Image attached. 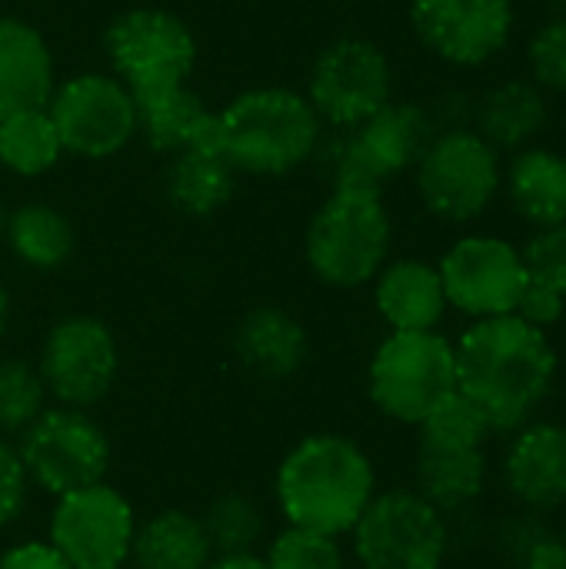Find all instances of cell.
Masks as SVG:
<instances>
[{"label": "cell", "instance_id": "9c48e42d", "mask_svg": "<svg viewBox=\"0 0 566 569\" xmlns=\"http://www.w3.org/2000/svg\"><path fill=\"white\" fill-rule=\"evenodd\" d=\"M133 537L137 513L130 500L107 480L53 500L47 543L70 569L130 567Z\"/></svg>", "mask_w": 566, "mask_h": 569}, {"label": "cell", "instance_id": "ac0fdd59", "mask_svg": "<svg viewBox=\"0 0 566 569\" xmlns=\"http://www.w3.org/2000/svg\"><path fill=\"white\" fill-rule=\"evenodd\" d=\"M237 360L260 380L280 383L304 370L310 357L307 327L284 307H254L234 330Z\"/></svg>", "mask_w": 566, "mask_h": 569}, {"label": "cell", "instance_id": "ab89813d", "mask_svg": "<svg viewBox=\"0 0 566 569\" xmlns=\"http://www.w3.org/2000/svg\"><path fill=\"white\" fill-rule=\"evenodd\" d=\"M10 313H13V307H10V290H7V283L0 280V340H3L7 330H10Z\"/></svg>", "mask_w": 566, "mask_h": 569}, {"label": "cell", "instance_id": "4fadbf2b", "mask_svg": "<svg viewBox=\"0 0 566 569\" xmlns=\"http://www.w3.org/2000/svg\"><path fill=\"white\" fill-rule=\"evenodd\" d=\"M47 110L63 150L83 160L117 157L137 137L133 90L103 70H87L57 83Z\"/></svg>", "mask_w": 566, "mask_h": 569}, {"label": "cell", "instance_id": "6da1fadb", "mask_svg": "<svg viewBox=\"0 0 566 569\" xmlns=\"http://www.w3.org/2000/svg\"><path fill=\"white\" fill-rule=\"evenodd\" d=\"M454 353L457 390L487 413L494 433H514L534 420L560 373L550 333L517 313L474 320L454 343Z\"/></svg>", "mask_w": 566, "mask_h": 569}, {"label": "cell", "instance_id": "83f0119b", "mask_svg": "<svg viewBox=\"0 0 566 569\" xmlns=\"http://www.w3.org/2000/svg\"><path fill=\"white\" fill-rule=\"evenodd\" d=\"M63 153L67 150L47 107L0 117V167L13 177H43Z\"/></svg>", "mask_w": 566, "mask_h": 569}, {"label": "cell", "instance_id": "277c9868", "mask_svg": "<svg viewBox=\"0 0 566 569\" xmlns=\"http://www.w3.org/2000/svg\"><path fill=\"white\" fill-rule=\"evenodd\" d=\"M394 223L380 193L330 190L304 233L310 273L334 290H357L390 260Z\"/></svg>", "mask_w": 566, "mask_h": 569}, {"label": "cell", "instance_id": "44dd1931", "mask_svg": "<svg viewBox=\"0 0 566 569\" xmlns=\"http://www.w3.org/2000/svg\"><path fill=\"white\" fill-rule=\"evenodd\" d=\"M367 160L377 167L384 180L400 177L417 167L430 140L440 133L430 110L414 100H390L370 120L354 127Z\"/></svg>", "mask_w": 566, "mask_h": 569}, {"label": "cell", "instance_id": "b9f144b4", "mask_svg": "<svg viewBox=\"0 0 566 569\" xmlns=\"http://www.w3.org/2000/svg\"><path fill=\"white\" fill-rule=\"evenodd\" d=\"M544 7H550L554 13H566V0H540Z\"/></svg>", "mask_w": 566, "mask_h": 569}, {"label": "cell", "instance_id": "836d02e7", "mask_svg": "<svg viewBox=\"0 0 566 569\" xmlns=\"http://www.w3.org/2000/svg\"><path fill=\"white\" fill-rule=\"evenodd\" d=\"M527 277L566 297V223L537 227L530 240L520 247Z\"/></svg>", "mask_w": 566, "mask_h": 569}, {"label": "cell", "instance_id": "e575fe53", "mask_svg": "<svg viewBox=\"0 0 566 569\" xmlns=\"http://www.w3.org/2000/svg\"><path fill=\"white\" fill-rule=\"evenodd\" d=\"M30 500V477L20 460L17 440L0 433V530L13 527Z\"/></svg>", "mask_w": 566, "mask_h": 569}, {"label": "cell", "instance_id": "9a60e30c", "mask_svg": "<svg viewBox=\"0 0 566 569\" xmlns=\"http://www.w3.org/2000/svg\"><path fill=\"white\" fill-rule=\"evenodd\" d=\"M414 37L450 67H484L514 37V0H410Z\"/></svg>", "mask_w": 566, "mask_h": 569}, {"label": "cell", "instance_id": "8fae6325", "mask_svg": "<svg viewBox=\"0 0 566 569\" xmlns=\"http://www.w3.org/2000/svg\"><path fill=\"white\" fill-rule=\"evenodd\" d=\"M110 73L133 93L187 83L197 67V37L183 17L160 7H133L103 33Z\"/></svg>", "mask_w": 566, "mask_h": 569}, {"label": "cell", "instance_id": "d590c367", "mask_svg": "<svg viewBox=\"0 0 566 569\" xmlns=\"http://www.w3.org/2000/svg\"><path fill=\"white\" fill-rule=\"evenodd\" d=\"M514 313H517L520 320H527L530 327L550 333V330L564 320L566 297H560V293L550 290V287H544V283H534V280H530V283L524 287V293H520Z\"/></svg>", "mask_w": 566, "mask_h": 569}, {"label": "cell", "instance_id": "f35d334b", "mask_svg": "<svg viewBox=\"0 0 566 569\" xmlns=\"http://www.w3.org/2000/svg\"><path fill=\"white\" fill-rule=\"evenodd\" d=\"M207 569H267L264 553H220L214 557Z\"/></svg>", "mask_w": 566, "mask_h": 569}, {"label": "cell", "instance_id": "60d3db41", "mask_svg": "<svg viewBox=\"0 0 566 569\" xmlns=\"http://www.w3.org/2000/svg\"><path fill=\"white\" fill-rule=\"evenodd\" d=\"M7 217H10V210H7V203L0 197V243H3V233H7Z\"/></svg>", "mask_w": 566, "mask_h": 569}, {"label": "cell", "instance_id": "1f68e13d", "mask_svg": "<svg viewBox=\"0 0 566 569\" xmlns=\"http://www.w3.org/2000/svg\"><path fill=\"white\" fill-rule=\"evenodd\" d=\"M527 70L540 90L566 97V13H554L534 30L527 40Z\"/></svg>", "mask_w": 566, "mask_h": 569}, {"label": "cell", "instance_id": "2e32d148", "mask_svg": "<svg viewBox=\"0 0 566 569\" xmlns=\"http://www.w3.org/2000/svg\"><path fill=\"white\" fill-rule=\"evenodd\" d=\"M500 480L517 510L547 517L566 507V423L534 417L517 427L504 450Z\"/></svg>", "mask_w": 566, "mask_h": 569}, {"label": "cell", "instance_id": "5b68a950", "mask_svg": "<svg viewBox=\"0 0 566 569\" xmlns=\"http://www.w3.org/2000/svg\"><path fill=\"white\" fill-rule=\"evenodd\" d=\"M370 403L400 427H420L457 393V353L440 330H390L367 367Z\"/></svg>", "mask_w": 566, "mask_h": 569}, {"label": "cell", "instance_id": "d6a6232c", "mask_svg": "<svg viewBox=\"0 0 566 569\" xmlns=\"http://www.w3.org/2000/svg\"><path fill=\"white\" fill-rule=\"evenodd\" d=\"M417 437H440V440H464V443H487L494 437V427L487 413L464 397L460 390L450 393L420 427Z\"/></svg>", "mask_w": 566, "mask_h": 569}, {"label": "cell", "instance_id": "7a4b0ae2", "mask_svg": "<svg viewBox=\"0 0 566 569\" xmlns=\"http://www.w3.org/2000/svg\"><path fill=\"white\" fill-rule=\"evenodd\" d=\"M274 497L287 527L347 537L377 497V467L354 437L310 433L284 453Z\"/></svg>", "mask_w": 566, "mask_h": 569}, {"label": "cell", "instance_id": "7c38bea8", "mask_svg": "<svg viewBox=\"0 0 566 569\" xmlns=\"http://www.w3.org/2000/svg\"><path fill=\"white\" fill-rule=\"evenodd\" d=\"M304 97L324 123L354 130L394 100V67L374 40L340 37L317 53Z\"/></svg>", "mask_w": 566, "mask_h": 569}, {"label": "cell", "instance_id": "52a82bcc", "mask_svg": "<svg viewBox=\"0 0 566 569\" xmlns=\"http://www.w3.org/2000/svg\"><path fill=\"white\" fill-rule=\"evenodd\" d=\"M424 210L444 223L480 220L504 187L500 150L474 127L440 130L414 167Z\"/></svg>", "mask_w": 566, "mask_h": 569}, {"label": "cell", "instance_id": "d6986e66", "mask_svg": "<svg viewBox=\"0 0 566 569\" xmlns=\"http://www.w3.org/2000/svg\"><path fill=\"white\" fill-rule=\"evenodd\" d=\"M374 307L390 330H437L450 310L437 263L387 260L374 277Z\"/></svg>", "mask_w": 566, "mask_h": 569}, {"label": "cell", "instance_id": "ffe728a7", "mask_svg": "<svg viewBox=\"0 0 566 569\" xmlns=\"http://www.w3.org/2000/svg\"><path fill=\"white\" fill-rule=\"evenodd\" d=\"M57 87L47 37L20 17H0V117L47 107Z\"/></svg>", "mask_w": 566, "mask_h": 569}, {"label": "cell", "instance_id": "3957f363", "mask_svg": "<svg viewBox=\"0 0 566 569\" xmlns=\"http://www.w3.org/2000/svg\"><path fill=\"white\" fill-rule=\"evenodd\" d=\"M324 120L300 90L254 87L214 110L203 147H214L237 173L284 177L314 160Z\"/></svg>", "mask_w": 566, "mask_h": 569}, {"label": "cell", "instance_id": "5bb4252c", "mask_svg": "<svg viewBox=\"0 0 566 569\" xmlns=\"http://www.w3.org/2000/svg\"><path fill=\"white\" fill-rule=\"evenodd\" d=\"M437 270L447 303L470 320L514 313L530 283L520 247L497 233H467L454 240Z\"/></svg>", "mask_w": 566, "mask_h": 569}, {"label": "cell", "instance_id": "4316f807", "mask_svg": "<svg viewBox=\"0 0 566 569\" xmlns=\"http://www.w3.org/2000/svg\"><path fill=\"white\" fill-rule=\"evenodd\" d=\"M3 243L23 267L37 273H53L70 263L77 250V230L60 207L30 200L10 210Z\"/></svg>", "mask_w": 566, "mask_h": 569}, {"label": "cell", "instance_id": "f546056e", "mask_svg": "<svg viewBox=\"0 0 566 569\" xmlns=\"http://www.w3.org/2000/svg\"><path fill=\"white\" fill-rule=\"evenodd\" d=\"M50 407L37 363L23 357L0 360V433L17 440Z\"/></svg>", "mask_w": 566, "mask_h": 569}, {"label": "cell", "instance_id": "e0dca14e", "mask_svg": "<svg viewBox=\"0 0 566 569\" xmlns=\"http://www.w3.org/2000/svg\"><path fill=\"white\" fill-rule=\"evenodd\" d=\"M490 480L487 443L417 437L414 457V490L427 497L437 510H464L484 497Z\"/></svg>", "mask_w": 566, "mask_h": 569}, {"label": "cell", "instance_id": "4dcf8cb0", "mask_svg": "<svg viewBox=\"0 0 566 569\" xmlns=\"http://www.w3.org/2000/svg\"><path fill=\"white\" fill-rule=\"evenodd\" d=\"M267 569H347V550L340 537L284 527L264 550Z\"/></svg>", "mask_w": 566, "mask_h": 569}, {"label": "cell", "instance_id": "74e56055", "mask_svg": "<svg viewBox=\"0 0 566 569\" xmlns=\"http://www.w3.org/2000/svg\"><path fill=\"white\" fill-rule=\"evenodd\" d=\"M474 107H477V100L467 97L464 90H447L427 110H430L437 130H457V127H470L474 123Z\"/></svg>", "mask_w": 566, "mask_h": 569}, {"label": "cell", "instance_id": "603a6c76", "mask_svg": "<svg viewBox=\"0 0 566 569\" xmlns=\"http://www.w3.org/2000/svg\"><path fill=\"white\" fill-rule=\"evenodd\" d=\"M137 100V137L157 153H177L187 147H203L214 107L190 90V83H170L157 90L133 93Z\"/></svg>", "mask_w": 566, "mask_h": 569}, {"label": "cell", "instance_id": "cb8c5ba5", "mask_svg": "<svg viewBox=\"0 0 566 569\" xmlns=\"http://www.w3.org/2000/svg\"><path fill=\"white\" fill-rule=\"evenodd\" d=\"M237 177L240 173L214 147H187L170 153L163 170V193L183 217L207 220L234 200Z\"/></svg>", "mask_w": 566, "mask_h": 569}, {"label": "cell", "instance_id": "8992f818", "mask_svg": "<svg viewBox=\"0 0 566 569\" xmlns=\"http://www.w3.org/2000/svg\"><path fill=\"white\" fill-rule=\"evenodd\" d=\"M347 537L357 569H444L450 557L447 513L414 487L377 490Z\"/></svg>", "mask_w": 566, "mask_h": 569}, {"label": "cell", "instance_id": "30bf717a", "mask_svg": "<svg viewBox=\"0 0 566 569\" xmlns=\"http://www.w3.org/2000/svg\"><path fill=\"white\" fill-rule=\"evenodd\" d=\"M37 370L53 403L93 410L110 397L120 373L117 337L100 317H60L40 343Z\"/></svg>", "mask_w": 566, "mask_h": 569}, {"label": "cell", "instance_id": "7bdbcfd3", "mask_svg": "<svg viewBox=\"0 0 566 569\" xmlns=\"http://www.w3.org/2000/svg\"><path fill=\"white\" fill-rule=\"evenodd\" d=\"M560 543H564V553H566V530H564V533H560Z\"/></svg>", "mask_w": 566, "mask_h": 569}, {"label": "cell", "instance_id": "ba28073f", "mask_svg": "<svg viewBox=\"0 0 566 569\" xmlns=\"http://www.w3.org/2000/svg\"><path fill=\"white\" fill-rule=\"evenodd\" d=\"M17 450L27 467L30 487L50 493L53 500L107 480L113 460L110 437L90 417V410L60 403H50L17 437Z\"/></svg>", "mask_w": 566, "mask_h": 569}, {"label": "cell", "instance_id": "7402d4cb", "mask_svg": "<svg viewBox=\"0 0 566 569\" xmlns=\"http://www.w3.org/2000/svg\"><path fill=\"white\" fill-rule=\"evenodd\" d=\"M550 120L547 90L530 77H507L494 83L474 107V130L497 150L530 147Z\"/></svg>", "mask_w": 566, "mask_h": 569}, {"label": "cell", "instance_id": "f1b7e54d", "mask_svg": "<svg viewBox=\"0 0 566 569\" xmlns=\"http://www.w3.org/2000/svg\"><path fill=\"white\" fill-rule=\"evenodd\" d=\"M214 553H257L267 540V517L247 493H220L200 517Z\"/></svg>", "mask_w": 566, "mask_h": 569}, {"label": "cell", "instance_id": "8d00e7d4", "mask_svg": "<svg viewBox=\"0 0 566 569\" xmlns=\"http://www.w3.org/2000/svg\"><path fill=\"white\" fill-rule=\"evenodd\" d=\"M0 569H70L60 553L47 540H27L13 543L10 550L0 553Z\"/></svg>", "mask_w": 566, "mask_h": 569}, {"label": "cell", "instance_id": "484cf974", "mask_svg": "<svg viewBox=\"0 0 566 569\" xmlns=\"http://www.w3.org/2000/svg\"><path fill=\"white\" fill-rule=\"evenodd\" d=\"M214 557L203 520L180 507H167L140 520L130 547L133 569H207Z\"/></svg>", "mask_w": 566, "mask_h": 569}, {"label": "cell", "instance_id": "d4e9b609", "mask_svg": "<svg viewBox=\"0 0 566 569\" xmlns=\"http://www.w3.org/2000/svg\"><path fill=\"white\" fill-rule=\"evenodd\" d=\"M507 197L534 230L566 223V153L550 147L517 150L507 167Z\"/></svg>", "mask_w": 566, "mask_h": 569}]
</instances>
